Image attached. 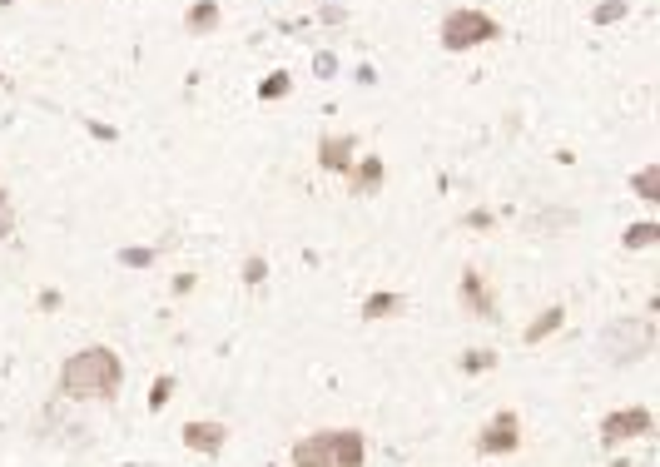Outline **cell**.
<instances>
[{"label":"cell","mask_w":660,"mask_h":467,"mask_svg":"<svg viewBox=\"0 0 660 467\" xmlns=\"http://www.w3.org/2000/svg\"><path fill=\"white\" fill-rule=\"evenodd\" d=\"M125 388V363L115 348H80L60 368V393L65 398H115Z\"/></svg>","instance_id":"1"},{"label":"cell","mask_w":660,"mask_h":467,"mask_svg":"<svg viewBox=\"0 0 660 467\" xmlns=\"http://www.w3.org/2000/svg\"><path fill=\"white\" fill-rule=\"evenodd\" d=\"M368 463V438L358 428H323L293 443V467H363Z\"/></svg>","instance_id":"2"},{"label":"cell","mask_w":660,"mask_h":467,"mask_svg":"<svg viewBox=\"0 0 660 467\" xmlns=\"http://www.w3.org/2000/svg\"><path fill=\"white\" fill-rule=\"evenodd\" d=\"M656 348V323L651 318H616L601 333V358L606 363H641Z\"/></svg>","instance_id":"3"},{"label":"cell","mask_w":660,"mask_h":467,"mask_svg":"<svg viewBox=\"0 0 660 467\" xmlns=\"http://www.w3.org/2000/svg\"><path fill=\"white\" fill-rule=\"evenodd\" d=\"M442 50H477V45H487V40H497L502 35V25L487 15V10H472V5H462V10H452L447 20H442Z\"/></svg>","instance_id":"4"},{"label":"cell","mask_w":660,"mask_h":467,"mask_svg":"<svg viewBox=\"0 0 660 467\" xmlns=\"http://www.w3.org/2000/svg\"><path fill=\"white\" fill-rule=\"evenodd\" d=\"M517 448H522V418H517L512 408L492 413V418H487V428L477 433V453L497 458V453H517Z\"/></svg>","instance_id":"5"},{"label":"cell","mask_w":660,"mask_h":467,"mask_svg":"<svg viewBox=\"0 0 660 467\" xmlns=\"http://www.w3.org/2000/svg\"><path fill=\"white\" fill-rule=\"evenodd\" d=\"M646 433H656L651 408H621V413H606V423H601V443L606 448L631 443V438H646Z\"/></svg>","instance_id":"6"},{"label":"cell","mask_w":660,"mask_h":467,"mask_svg":"<svg viewBox=\"0 0 660 467\" xmlns=\"http://www.w3.org/2000/svg\"><path fill=\"white\" fill-rule=\"evenodd\" d=\"M457 299H462V313H472V318H497V299H492V289H487V279H482L477 269L462 274Z\"/></svg>","instance_id":"7"},{"label":"cell","mask_w":660,"mask_h":467,"mask_svg":"<svg viewBox=\"0 0 660 467\" xmlns=\"http://www.w3.org/2000/svg\"><path fill=\"white\" fill-rule=\"evenodd\" d=\"M224 443H229L224 423H184V448H194V453H224Z\"/></svg>","instance_id":"8"},{"label":"cell","mask_w":660,"mask_h":467,"mask_svg":"<svg viewBox=\"0 0 660 467\" xmlns=\"http://www.w3.org/2000/svg\"><path fill=\"white\" fill-rule=\"evenodd\" d=\"M318 164L328 169V174H348L353 169V140L343 135H328V140H318Z\"/></svg>","instance_id":"9"},{"label":"cell","mask_w":660,"mask_h":467,"mask_svg":"<svg viewBox=\"0 0 660 467\" xmlns=\"http://www.w3.org/2000/svg\"><path fill=\"white\" fill-rule=\"evenodd\" d=\"M224 20V10H219V0H199L194 10H189V20H184V30L189 35H209L214 25Z\"/></svg>","instance_id":"10"},{"label":"cell","mask_w":660,"mask_h":467,"mask_svg":"<svg viewBox=\"0 0 660 467\" xmlns=\"http://www.w3.org/2000/svg\"><path fill=\"white\" fill-rule=\"evenodd\" d=\"M383 179H388L383 159H363V164H358V174H353V194H373Z\"/></svg>","instance_id":"11"},{"label":"cell","mask_w":660,"mask_h":467,"mask_svg":"<svg viewBox=\"0 0 660 467\" xmlns=\"http://www.w3.org/2000/svg\"><path fill=\"white\" fill-rule=\"evenodd\" d=\"M631 189H636V199L656 204V199H660V164H646V169H636V174H631Z\"/></svg>","instance_id":"12"},{"label":"cell","mask_w":660,"mask_h":467,"mask_svg":"<svg viewBox=\"0 0 660 467\" xmlns=\"http://www.w3.org/2000/svg\"><path fill=\"white\" fill-rule=\"evenodd\" d=\"M561 323H566V309H546L536 323H527V333H522V338H527V343H541V338H551Z\"/></svg>","instance_id":"13"},{"label":"cell","mask_w":660,"mask_h":467,"mask_svg":"<svg viewBox=\"0 0 660 467\" xmlns=\"http://www.w3.org/2000/svg\"><path fill=\"white\" fill-rule=\"evenodd\" d=\"M651 244H660V224H656V219H641V224H631V229H626V249H651Z\"/></svg>","instance_id":"14"},{"label":"cell","mask_w":660,"mask_h":467,"mask_svg":"<svg viewBox=\"0 0 660 467\" xmlns=\"http://www.w3.org/2000/svg\"><path fill=\"white\" fill-rule=\"evenodd\" d=\"M397 309H402V299H397V294H373V299L363 304V318H393Z\"/></svg>","instance_id":"15"},{"label":"cell","mask_w":660,"mask_h":467,"mask_svg":"<svg viewBox=\"0 0 660 467\" xmlns=\"http://www.w3.org/2000/svg\"><path fill=\"white\" fill-rule=\"evenodd\" d=\"M288 85H293V80H288L283 70H278V75H268L264 85H259V100H283V95H288Z\"/></svg>","instance_id":"16"},{"label":"cell","mask_w":660,"mask_h":467,"mask_svg":"<svg viewBox=\"0 0 660 467\" xmlns=\"http://www.w3.org/2000/svg\"><path fill=\"white\" fill-rule=\"evenodd\" d=\"M169 398H174V378H169V373H164V378H159V383H154V393H149V408H154V413H159V408H164V403H169Z\"/></svg>","instance_id":"17"},{"label":"cell","mask_w":660,"mask_h":467,"mask_svg":"<svg viewBox=\"0 0 660 467\" xmlns=\"http://www.w3.org/2000/svg\"><path fill=\"white\" fill-rule=\"evenodd\" d=\"M462 368H467V373H482V368H492V353H487V348H477V353H467V358H462Z\"/></svg>","instance_id":"18"},{"label":"cell","mask_w":660,"mask_h":467,"mask_svg":"<svg viewBox=\"0 0 660 467\" xmlns=\"http://www.w3.org/2000/svg\"><path fill=\"white\" fill-rule=\"evenodd\" d=\"M120 259H125L130 269H149V264H154V254H149V249H125Z\"/></svg>","instance_id":"19"},{"label":"cell","mask_w":660,"mask_h":467,"mask_svg":"<svg viewBox=\"0 0 660 467\" xmlns=\"http://www.w3.org/2000/svg\"><path fill=\"white\" fill-rule=\"evenodd\" d=\"M621 15H626V0H606V5L596 10V20H601V25H606V20H621Z\"/></svg>","instance_id":"20"},{"label":"cell","mask_w":660,"mask_h":467,"mask_svg":"<svg viewBox=\"0 0 660 467\" xmlns=\"http://www.w3.org/2000/svg\"><path fill=\"white\" fill-rule=\"evenodd\" d=\"M264 274H268V264H264V259H249V264H244V284H259Z\"/></svg>","instance_id":"21"}]
</instances>
